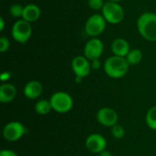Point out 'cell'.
Returning <instances> with one entry per match:
<instances>
[{
  "mask_svg": "<svg viewBox=\"0 0 156 156\" xmlns=\"http://www.w3.org/2000/svg\"><path fill=\"white\" fill-rule=\"evenodd\" d=\"M129 66L126 58L113 55L105 60L103 68L105 73L109 77L112 79H121L128 72Z\"/></svg>",
  "mask_w": 156,
  "mask_h": 156,
  "instance_id": "obj_1",
  "label": "cell"
},
{
  "mask_svg": "<svg viewBox=\"0 0 156 156\" xmlns=\"http://www.w3.org/2000/svg\"><path fill=\"white\" fill-rule=\"evenodd\" d=\"M137 29L141 36L149 41H156V14L146 12L137 19Z\"/></svg>",
  "mask_w": 156,
  "mask_h": 156,
  "instance_id": "obj_2",
  "label": "cell"
},
{
  "mask_svg": "<svg viewBox=\"0 0 156 156\" xmlns=\"http://www.w3.org/2000/svg\"><path fill=\"white\" fill-rule=\"evenodd\" d=\"M102 16L105 20L112 25L121 23L124 18V10L119 3L108 1L104 4L102 9Z\"/></svg>",
  "mask_w": 156,
  "mask_h": 156,
  "instance_id": "obj_3",
  "label": "cell"
},
{
  "mask_svg": "<svg viewBox=\"0 0 156 156\" xmlns=\"http://www.w3.org/2000/svg\"><path fill=\"white\" fill-rule=\"evenodd\" d=\"M52 110L58 113H67L73 107L71 96L64 91H58L52 94L49 99Z\"/></svg>",
  "mask_w": 156,
  "mask_h": 156,
  "instance_id": "obj_4",
  "label": "cell"
},
{
  "mask_svg": "<svg viewBox=\"0 0 156 156\" xmlns=\"http://www.w3.org/2000/svg\"><path fill=\"white\" fill-rule=\"evenodd\" d=\"M32 35L31 24L24 19H19L12 27L11 36L18 43H27Z\"/></svg>",
  "mask_w": 156,
  "mask_h": 156,
  "instance_id": "obj_5",
  "label": "cell"
},
{
  "mask_svg": "<svg viewBox=\"0 0 156 156\" xmlns=\"http://www.w3.org/2000/svg\"><path fill=\"white\" fill-rule=\"evenodd\" d=\"M106 20L101 14H94L90 16L85 24V32L91 37H97L106 28Z\"/></svg>",
  "mask_w": 156,
  "mask_h": 156,
  "instance_id": "obj_6",
  "label": "cell"
},
{
  "mask_svg": "<svg viewBox=\"0 0 156 156\" xmlns=\"http://www.w3.org/2000/svg\"><path fill=\"white\" fill-rule=\"evenodd\" d=\"M27 133L26 127L19 122H10L3 129V137L7 142H16L21 139Z\"/></svg>",
  "mask_w": 156,
  "mask_h": 156,
  "instance_id": "obj_7",
  "label": "cell"
},
{
  "mask_svg": "<svg viewBox=\"0 0 156 156\" xmlns=\"http://www.w3.org/2000/svg\"><path fill=\"white\" fill-rule=\"evenodd\" d=\"M103 43L98 37H92L90 39L84 47V56L89 60H94L100 58L103 52Z\"/></svg>",
  "mask_w": 156,
  "mask_h": 156,
  "instance_id": "obj_8",
  "label": "cell"
},
{
  "mask_svg": "<svg viewBox=\"0 0 156 156\" xmlns=\"http://www.w3.org/2000/svg\"><path fill=\"white\" fill-rule=\"evenodd\" d=\"M85 146L90 153L101 154L106 149L107 142L102 135L99 133H92L87 137L85 141Z\"/></svg>",
  "mask_w": 156,
  "mask_h": 156,
  "instance_id": "obj_9",
  "label": "cell"
},
{
  "mask_svg": "<svg viewBox=\"0 0 156 156\" xmlns=\"http://www.w3.org/2000/svg\"><path fill=\"white\" fill-rule=\"evenodd\" d=\"M71 69L75 76L85 78L90 74L91 69V65L89 59L85 56H77L72 59Z\"/></svg>",
  "mask_w": 156,
  "mask_h": 156,
  "instance_id": "obj_10",
  "label": "cell"
},
{
  "mask_svg": "<svg viewBox=\"0 0 156 156\" xmlns=\"http://www.w3.org/2000/svg\"><path fill=\"white\" fill-rule=\"evenodd\" d=\"M97 120L101 125L112 128V126L117 124L119 116L113 109L109 107H104L98 111Z\"/></svg>",
  "mask_w": 156,
  "mask_h": 156,
  "instance_id": "obj_11",
  "label": "cell"
},
{
  "mask_svg": "<svg viewBox=\"0 0 156 156\" xmlns=\"http://www.w3.org/2000/svg\"><path fill=\"white\" fill-rule=\"evenodd\" d=\"M42 91L43 86L37 80L28 81L24 88V94L29 100H36L42 94Z\"/></svg>",
  "mask_w": 156,
  "mask_h": 156,
  "instance_id": "obj_12",
  "label": "cell"
},
{
  "mask_svg": "<svg viewBox=\"0 0 156 156\" xmlns=\"http://www.w3.org/2000/svg\"><path fill=\"white\" fill-rule=\"evenodd\" d=\"M112 50L115 56L126 58V56L128 55V53L130 52L131 49H130V45H129L128 41L125 40L124 38L119 37L112 41Z\"/></svg>",
  "mask_w": 156,
  "mask_h": 156,
  "instance_id": "obj_13",
  "label": "cell"
},
{
  "mask_svg": "<svg viewBox=\"0 0 156 156\" xmlns=\"http://www.w3.org/2000/svg\"><path fill=\"white\" fill-rule=\"evenodd\" d=\"M16 96V88L11 83H3L0 86V101L8 103Z\"/></svg>",
  "mask_w": 156,
  "mask_h": 156,
  "instance_id": "obj_14",
  "label": "cell"
},
{
  "mask_svg": "<svg viewBox=\"0 0 156 156\" xmlns=\"http://www.w3.org/2000/svg\"><path fill=\"white\" fill-rule=\"evenodd\" d=\"M40 8L35 4H28L24 6V11L22 15V19L32 23L37 21L40 16Z\"/></svg>",
  "mask_w": 156,
  "mask_h": 156,
  "instance_id": "obj_15",
  "label": "cell"
},
{
  "mask_svg": "<svg viewBox=\"0 0 156 156\" xmlns=\"http://www.w3.org/2000/svg\"><path fill=\"white\" fill-rule=\"evenodd\" d=\"M52 110L51 104L49 101L40 100L35 105V111L39 115H47Z\"/></svg>",
  "mask_w": 156,
  "mask_h": 156,
  "instance_id": "obj_16",
  "label": "cell"
},
{
  "mask_svg": "<svg viewBox=\"0 0 156 156\" xmlns=\"http://www.w3.org/2000/svg\"><path fill=\"white\" fill-rule=\"evenodd\" d=\"M126 59L129 63V65H137L139 64L143 59V53L138 48L131 49L128 55L126 56Z\"/></svg>",
  "mask_w": 156,
  "mask_h": 156,
  "instance_id": "obj_17",
  "label": "cell"
},
{
  "mask_svg": "<svg viewBox=\"0 0 156 156\" xmlns=\"http://www.w3.org/2000/svg\"><path fill=\"white\" fill-rule=\"evenodd\" d=\"M146 123L149 128L156 131V106L152 107L146 114Z\"/></svg>",
  "mask_w": 156,
  "mask_h": 156,
  "instance_id": "obj_18",
  "label": "cell"
},
{
  "mask_svg": "<svg viewBox=\"0 0 156 156\" xmlns=\"http://www.w3.org/2000/svg\"><path fill=\"white\" fill-rule=\"evenodd\" d=\"M111 132H112V136L115 138V139H122L125 135V130L123 129V127L120 124H115L114 126L112 127L111 129Z\"/></svg>",
  "mask_w": 156,
  "mask_h": 156,
  "instance_id": "obj_19",
  "label": "cell"
},
{
  "mask_svg": "<svg viewBox=\"0 0 156 156\" xmlns=\"http://www.w3.org/2000/svg\"><path fill=\"white\" fill-rule=\"evenodd\" d=\"M24 6L19 4H13L9 7V13L13 17H22Z\"/></svg>",
  "mask_w": 156,
  "mask_h": 156,
  "instance_id": "obj_20",
  "label": "cell"
},
{
  "mask_svg": "<svg viewBox=\"0 0 156 156\" xmlns=\"http://www.w3.org/2000/svg\"><path fill=\"white\" fill-rule=\"evenodd\" d=\"M103 0H88V5L92 10H100L102 9L104 5Z\"/></svg>",
  "mask_w": 156,
  "mask_h": 156,
  "instance_id": "obj_21",
  "label": "cell"
},
{
  "mask_svg": "<svg viewBox=\"0 0 156 156\" xmlns=\"http://www.w3.org/2000/svg\"><path fill=\"white\" fill-rule=\"evenodd\" d=\"M9 47H10L9 39L5 37H0V52L5 53V51L8 50Z\"/></svg>",
  "mask_w": 156,
  "mask_h": 156,
  "instance_id": "obj_22",
  "label": "cell"
},
{
  "mask_svg": "<svg viewBox=\"0 0 156 156\" xmlns=\"http://www.w3.org/2000/svg\"><path fill=\"white\" fill-rule=\"evenodd\" d=\"M91 69H94V70H98L101 69V62L100 60V58H97V59H94V60H91Z\"/></svg>",
  "mask_w": 156,
  "mask_h": 156,
  "instance_id": "obj_23",
  "label": "cell"
},
{
  "mask_svg": "<svg viewBox=\"0 0 156 156\" xmlns=\"http://www.w3.org/2000/svg\"><path fill=\"white\" fill-rule=\"evenodd\" d=\"M0 156H17V154L14 151L8 149H3L0 151Z\"/></svg>",
  "mask_w": 156,
  "mask_h": 156,
  "instance_id": "obj_24",
  "label": "cell"
},
{
  "mask_svg": "<svg viewBox=\"0 0 156 156\" xmlns=\"http://www.w3.org/2000/svg\"><path fill=\"white\" fill-rule=\"evenodd\" d=\"M10 78H11V74H10V72H8V71H4V72H2L1 75H0V80H1L2 82L7 81Z\"/></svg>",
  "mask_w": 156,
  "mask_h": 156,
  "instance_id": "obj_25",
  "label": "cell"
},
{
  "mask_svg": "<svg viewBox=\"0 0 156 156\" xmlns=\"http://www.w3.org/2000/svg\"><path fill=\"white\" fill-rule=\"evenodd\" d=\"M4 29H5V20L1 16L0 17V31H3Z\"/></svg>",
  "mask_w": 156,
  "mask_h": 156,
  "instance_id": "obj_26",
  "label": "cell"
},
{
  "mask_svg": "<svg viewBox=\"0 0 156 156\" xmlns=\"http://www.w3.org/2000/svg\"><path fill=\"white\" fill-rule=\"evenodd\" d=\"M100 156H112V154H111L109 151L104 150L103 152H101V153L100 154Z\"/></svg>",
  "mask_w": 156,
  "mask_h": 156,
  "instance_id": "obj_27",
  "label": "cell"
},
{
  "mask_svg": "<svg viewBox=\"0 0 156 156\" xmlns=\"http://www.w3.org/2000/svg\"><path fill=\"white\" fill-rule=\"evenodd\" d=\"M82 79H83V78H81V77H80V76H75V81H76L77 83H80V82L82 81Z\"/></svg>",
  "mask_w": 156,
  "mask_h": 156,
  "instance_id": "obj_28",
  "label": "cell"
},
{
  "mask_svg": "<svg viewBox=\"0 0 156 156\" xmlns=\"http://www.w3.org/2000/svg\"><path fill=\"white\" fill-rule=\"evenodd\" d=\"M109 1H111V2H115V3H119V2H121V1H122V0H109Z\"/></svg>",
  "mask_w": 156,
  "mask_h": 156,
  "instance_id": "obj_29",
  "label": "cell"
}]
</instances>
